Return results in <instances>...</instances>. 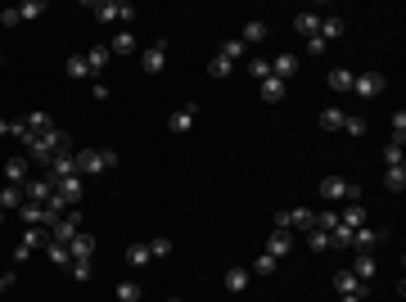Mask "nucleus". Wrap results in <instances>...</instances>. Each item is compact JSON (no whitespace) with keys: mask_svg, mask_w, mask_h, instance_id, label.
<instances>
[{"mask_svg":"<svg viewBox=\"0 0 406 302\" xmlns=\"http://www.w3.org/2000/svg\"><path fill=\"white\" fill-rule=\"evenodd\" d=\"M353 90L361 99H374L379 90H384V73H353Z\"/></svg>","mask_w":406,"mask_h":302,"instance_id":"nucleus-11","label":"nucleus"},{"mask_svg":"<svg viewBox=\"0 0 406 302\" xmlns=\"http://www.w3.org/2000/svg\"><path fill=\"white\" fill-rule=\"evenodd\" d=\"M267 253L271 257H289V253H294V230H271V239H267Z\"/></svg>","mask_w":406,"mask_h":302,"instance_id":"nucleus-18","label":"nucleus"},{"mask_svg":"<svg viewBox=\"0 0 406 302\" xmlns=\"http://www.w3.org/2000/svg\"><path fill=\"white\" fill-rule=\"evenodd\" d=\"M239 41H244V45H262V41H267V23H244V32H239Z\"/></svg>","mask_w":406,"mask_h":302,"instance_id":"nucleus-30","label":"nucleus"},{"mask_svg":"<svg viewBox=\"0 0 406 302\" xmlns=\"http://www.w3.org/2000/svg\"><path fill=\"white\" fill-rule=\"evenodd\" d=\"M64 149H73V140H68V131H59V127H54L50 136H36V140L27 144V162L45 167V162H50L54 153H64Z\"/></svg>","mask_w":406,"mask_h":302,"instance_id":"nucleus-1","label":"nucleus"},{"mask_svg":"<svg viewBox=\"0 0 406 302\" xmlns=\"http://www.w3.org/2000/svg\"><path fill=\"white\" fill-rule=\"evenodd\" d=\"M339 302H366V298H353V293H348V298H339Z\"/></svg>","mask_w":406,"mask_h":302,"instance_id":"nucleus-52","label":"nucleus"},{"mask_svg":"<svg viewBox=\"0 0 406 302\" xmlns=\"http://www.w3.org/2000/svg\"><path fill=\"white\" fill-rule=\"evenodd\" d=\"M339 226H343V230H361V226H366V207H361V203H348V207L339 212Z\"/></svg>","mask_w":406,"mask_h":302,"instance_id":"nucleus-24","label":"nucleus"},{"mask_svg":"<svg viewBox=\"0 0 406 302\" xmlns=\"http://www.w3.org/2000/svg\"><path fill=\"white\" fill-rule=\"evenodd\" d=\"M276 226L280 230H316V212L311 207H285V212H276Z\"/></svg>","mask_w":406,"mask_h":302,"instance_id":"nucleus-7","label":"nucleus"},{"mask_svg":"<svg viewBox=\"0 0 406 302\" xmlns=\"http://www.w3.org/2000/svg\"><path fill=\"white\" fill-rule=\"evenodd\" d=\"M0 226H5V207H0Z\"/></svg>","mask_w":406,"mask_h":302,"instance_id":"nucleus-53","label":"nucleus"},{"mask_svg":"<svg viewBox=\"0 0 406 302\" xmlns=\"http://www.w3.org/2000/svg\"><path fill=\"white\" fill-rule=\"evenodd\" d=\"M348 270H353L357 280H366V284H370V280H374V270H379V262H374L370 253H357V262H353Z\"/></svg>","mask_w":406,"mask_h":302,"instance_id":"nucleus-25","label":"nucleus"},{"mask_svg":"<svg viewBox=\"0 0 406 302\" xmlns=\"http://www.w3.org/2000/svg\"><path fill=\"white\" fill-rule=\"evenodd\" d=\"M0 27H19V10H14V5H10V10H0Z\"/></svg>","mask_w":406,"mask_h":302,"instance_id":"nucleus-49","label":"nucleus"},{"mask_svg":"<svg viewBox=\"0 0 406 302\" xmlns=\"http://www.w3.org/2000/svg\"><path fill=\"white\" fill-rule=\"evenodd\" d=\"M45 257H50L54 266H73V253H68L64 244H54V239H50V244H45Z\"/></svg>","mask_w":406,"mask_h":302,"instance_id":"nucleus-36","label":"nucleus"},{"mask_svg":"<svg viewBox=\"0 0 406 302\" xmlns=\"http://www.w3.org/2000/svg\"><path fill=\"white\" fill-rule=\"evenodd\" d=\"M379 239H388V230H366V226H361V230H353V249H357V253H370Z\"/></svg>","mask_w":406,"mask_h":302,"instance_id":"nucleus-22","label":"nucleus"},{"mask_svg":"<svg viewBox=\"0 0 406 302\" xmlns=\"http://www.w3.org/2000/svg\"><path fill=\"white\" fill-rule=\"evenodd\" d=\"M23 199L27 203H36V207H45L54 199V185L45 181V176H27V185H23Z\"/></svg>","mask_w":406,"mask_h":302,"instance_id":"nucleus-9","label":"nucleus"},{"mask_svg":"<svg viewBox=\"0 0 406 302\" xmlns=\"http://www.w3.org/2000/svg\"><path fill=\"white\" fill-rule=\"evenodd\" d=\"M285 90H289V81H280L276 73H271V77H262V81H257V95L267 99V104H280V99H285Z\"/></svg>","mask_w":406,"mask_h":302,"instance_id":"nucleus-17","label":"nucleus"},{"mask_svg":"<svg viewBox=\"0 0 406 302\" xmlns=\"http://www.w3.org/2000/svg\"><path fill=\"white\" fill-rule=\"evenodd\" d=\"M14 10H19V23H32V18L45 14V0H23V5H14Z\"/></svg>","mask_w":406,"mask_h":302,"instance_id":"nucleus-32","label":"nucleus"},{"mask_svg":"<svg viewBox=\"0 0 406 302\" xmlns=\"http://www.w3.org/2000/svg\"><path fill=\"white\" fill-rule=\"evenodd\" d=\"M194 118H199V104H185V108H176V113L167 118V131H171V136H185V131L194 127Z\"/></svg>","mask_w":406,"mask_h":302,"instance_id":"nucleus-16","label":"nucleus"},{"mask_svg":"<svg viewBox=\"0 0 406 302\" xmlns=\"http://www.w3.org/2000/svg\"><path fill=\"white\" fill-rule=\"evenodd\" d=\"M68 253H73V262H91V257H95V235H91V230H82V235L68 244Z\"/></svg>","mask_w":406,"mask_h":302,"instance_id":"nucleus-20","label":"nucleus"},{"mask_svg":"<svg viewBox=\"0 0 406 302\" xmlns=\"http://www.w3.org/2000/svg\"><path fill=\"white\" fill-rule=\"evenodd\" d=\"M343 32H348V23H343L339 14H325V18H321V32H316V36H321V41L330 45V41H339Z\"/></svg>","mask_w":406,"mask_h":302,"instance_id":"nucleus-21","label":"nucleus"},{"mask_svg":"<svg viewBox=\"0 0 406 302\" xmlns=\"http://www.w3.org/2000/svg\"><path fill=\"white\" fill-rule=\"evenodd\" d=\"M343 131H348V136H366V122L357 118V113H348V118H343Z\"/></svg>","mask_w":406,"mask_h":302,"instance_id":"nucleus-47","label":"nucleus"},{"mask_svg":"<svg viewBox=\"0 0 406 302\" xmlns=\"http://www.w3.org/2000/svg\"><path fill=\"white\" fill-rule=\"evenodd\" d=\"M167 253H171V239H167V235L150 239V257H167Z\"/></svg>","mask_w":406,"mask_h":302,"instance_id":"nucleus-45","label":"nucleus"},{"mask_svg":"<svg viewBox=\"0 0 406 302\" xmlns=\"http://www.w3.org/2000/svg\"><path fill=\"white\" fill-rule=\"evenodd\" d=\"M384 190L388 194H402L406 190V167H384Z\"/></svg>","mask_w":406,"mask_h":302,"instance_id":"nucleus-29","label":"nucleus"},{"mask_svg":"<svg viewBox=\"0 0 406 302\" xmlns=\"http://www.w3.org/2000/svg\"><path fill=\"white\" fill-rule=\"evenodd\" d=\"M171 302H181V298H171Z\"/></svg>","mask_w":406,"mask_h":302,"instance_id":"nucleus-54","label":"nucleus"},{"mask_svg":"<svg viewBox=\"0 0 406 302\" xmlns=\"http://www.w3.org/2000/svg\"><path fill=\"white\" fill-rule=\"evenodd\" d=\"M343 118H348L343 108H325V113H321V127L325 131H343Z\"/></svg>","mask_w":406,"mask_h":302,"instance_id":"nucleus-39","label":"nucleus"},{"mask_svg":"<svg viewBox=\"0 0 406 302\" xmlns=\"http://www.w3.org/2000/svg\"><path fill=\"white\" fill-rule=\"evenodd\" d=\"M140 64H145V73H163V64H167V36H158V41L150 45V50H145V59H140Z\"/></svg>","mask_w":406,"mask_h":302,"instance_id":"nucleus-15","label":"nucleus"},{"mask_svg":"<svg viewBox=\"0 0 406 302\" xmlns=\"http://www.w3.org/2000/svg\"><path fill=\"white\" fill-rule=\"evenodd\" d=\"M10 284H14V270H5V275H0V298L10 293Z\"/></svg>","mask_w":406,"mask_h":302,"instance_id":"nucleus-50","label":"nucleus"},{"mask_svg":"<svg viewBox=\"0 0 406 302\" xmlns=\"http://www.w3.org/2000/svg\"><path fill=\"white\" fill-rule=\"evenodd\" d=\"M0 162H5V158H0Z\"/></svg>","mask_w":406,"mask_h":302,"instance_id":"nucleus-55","label":"nucleus"},{"mask_svg":"<svg viewBox=\"0 0 406 302\" xmlns=\"http://www.w3.org/2000/svg\"><path fill=\"white\" fill-rule=\"evenodd\" d=\"M68 77H73V81H82V77H91V68H86V59L82 54H73V59H68V68H64Z\"/></svg>","mask_w":406,"mask_h":302,"instance_id":"nucleus-40","label":"nucleus"},{"mask_svg":"<svg viewBox=\"0 0 406 302\" xmlns=\"http://www.w3.org/2000/svg\"><path fill=\"white\" fill-rule=\"evenodd\" d=\"M64 176H77V162H73V149H64V153H54L50 162H45V181H64Z\"/></svg>","mask_w":406,"mask_h":302,"instance_id":"nucleus-8","label":"nucleus"},{"mask_svg":"<svg viewBox=\"0 0 406 302\" xmlns=\"http://www.w3.org/2000/svg\"><path fill=\"white\" fill-rule=\"evenodd\" d=\"M307 244H311V253H325V249H330V230H311Z\"/></svg>","mask_w":406,"mask_h":302,"instance_id":"nucleus-44","label":"nucleus"},{"mask_svg":"<svg viewBox=\"0 0 406 302\" xmlns=\"http://www.w3.org/2000/svg\"><path fill=\"white\" fill-rule=\"evenodd\" d=\"M113 298H118V302H140V298H145V289H140L136 280H122L118 289H113Z\"/></svg>","mask_w":406,"mask_h":302,"instance_id":"nucleus-34","label":"nucleus"},{"mask_svg":"<svg viewBox=\"0 0 406 302\" xmlns=\"http://www.w3.org/2000/svg\"><path fill=\"white\" fill-rule=\"evenodd\" d=\"M73 162H77V176H95V172H113L118 167V153L113 149H77L73 153Z\"/></svg>","mask_w":406,"mask_h":302,"instance_id":"nucleus-2","label":"nucleus"},{"mask_svg":"<svg viewBox=\"0 0 406 302\" xmlns=\"http://www.w3.org/2000/svg\"><path fill=\"white\" fill-rule=\"evenodd\" d=\"M150 244H127V266H150Z\"/></svg>","mask_w":406,"mask_h":302,"instance_id":"nucleus-35","label":"nucleus"},{"mask_svg":"<svg viewBox=\"0 0 406 302\" xmlns=\"http://www.w3.org/2000/svg\"><path fill=\"white\" fill-rule=\"evenodd\" d=\"M230 73H235V64H230V59H222V54L208 64V77H230Z\"/></svg>","mask_w":406,"mask_h":302,"instance_id":"nucleus-42","label":"nucleus"},{"mask_svg":"<svg viewBox=\"0 0 406 302\" xmlns=\"http://www.w3.org/2000/svg\"><path fill=\"white\" fill-rule=\"evenodd\" d=\"M0 167H5V181H10V185H27V176H32V162H27V153H23V158H5Z\"/></svg>","mask_w":406,"mask_h":302,"instance_id":"nucleus-14","label":"nucleus"},{"mask_svg":"<svg viewBox=\"0 0 406 302\" xmlns=\"http://www.w3.org/2000/svg\"><path fill=\"white\" fill-rule=\"evenodd\" d=\"M19 122L27 127V136H32V140H36V136H50V131H54V118H50V113H41V108H36V113H27V118H19Z\"/></svg>","mask_w":406,"mask_h":302,"instance_id":"nucleus-19","label":"nucleus"},{"mask_svg":"<svg viewBox=\"0 0 406 302\" xmlns=\"http://www.w3.org/2000/svg\"><path fill=\"white\" fill-rule=\"evenodd\" d=\"M325 86H330V90H353V73H348V68H330Z\"/></svg>","mask_w":406,"mask_h":302,"instance_id":"nucleus-33","label":"nucleus"},{"mask_svg":"<svg viewBox=\"0 0 406 302\" xmlns=\"http://www.w3.org/2000/svg\"><path fill=\"white\" fill-rule=\"evenodd\" d=\"M131 50H136V32H118L108 45V54H131Z\"/></svg>","mask_w":406,"mask_h":302,"instance_id":"nucleus-37","label":"nucleus"},{"mask_svg":"<svg viewBox=\"0 0 406 302\" xmlns=\"http://www.w3.org/2000/svg\"><path fill=\"white\" fill-rule=\"evenodd\" d=\"M321 18H325L321 10H302V14H294V32H298L302 41H311V36L321 32Z\"/></svg>","mask_w":406,"mask_h":302,"instance_id":"nucleus-12","label":"nucleus"},{"mask_svg":"<svg viewBox=\"0 0 406 302\" xmlns=\"http://www.w3.org/2000/svg\"><path fill=\"white\" fill-rule=\"evenodd\" d=\"M82 59H86V68H91V77L99 81V73H104V64H108V45H91Z\"/></svg>","mask_w":406,"mask_h":302,"instance_id":"nucleus-23","label":"nucleus"},{"mask_svg":"<svg viewBox=\"0 0 406 302\" xmlns=\"http://www.w3.org/2000/svg\"><path fill=\"white\" fill-rule=\"evenodd\" d=\"M54 194L64 199L68 207H77V199L86 194V181H82V176H64V181H54Z\"/></svg>","mask_w":406,"mask_h":302,"instance_id":"nucleus-13","label":"nucleus"},{"mask_svg":"<svg viewBox=\"0 0 406 302\" xmlns=\"http://www.w3.org/2000/svg\"><path fill=\"white\" fill-rule=\"evenodd\" d=\"M321 194L325 199H343V203H361V185L343 181V176H321Z\"/></svg>","mask_w":406,"mask_h":302,"instance_id":"nucleus-5","label":"nucleus"},{"mask_svg":"<svg viewBox=\"0 0 406 302\" xmlns=\"http://www.w3.org/2000/svg\"><path fill=\"white\" fill-rule=\"evenodd\" d=\"M402 140H406V113L397 108L393 113V144H402Z\"/></svg>","mask_w":406,"mask_h":302,"instance_id":"nucleus-46","label":"nucleus"},{"mask_svg":"<svg viewBox=\"0 0 406 302\" xmlns=\"http://www.w3.org/2000/svg\"><path fill=\"white\" fill-rule=\"evenodd\" d=\"M45 244H50V230H41V226H27V230H23V239L14 244V262H27L36 249H45Z\"/></svg>","mask_w":406,"mask_h":302,"instance_id":"nucleus-6","label":"nucleus"},{"mask_svg":"<svg viewBox=\"0 0 406 302\" xmlns=\"http://www.w3.org/2000/svg\"><path fill=\"white\" fill-rule=\"evenodd\" d=\"M23 203H27V199H23V185H5V190H0V207H5V212H19Z\"/></svg>","mask_w":406,"mask_h":302,"instance_id":"nucleus-28","label":"nucleus"},{"mask_svg":"<svg viewBox=\"0 0 406 302\" xmlns=\"http://www.w3.org/2000/svg\"><path fill=\"white\" fill-rule=\"evenodd\" d=\"M68 270H73V280H77V284H86V280H91V262H73Z\"/></svg>","mask_w":406,"mask_h":302,"instance_id":"nucleus-48","label":"nucleus"},{"mask_svg":"<svg viewBox=\"0 0 406 302\" xmlns=\"http://www.w3.org/2000/svg\"><path fill=\"white\" fill-rule=\"evenodd\" d=\"M276 266H280V262L271 257V253H262V257L253 262V275H276Z\"/></svg>","mask_w":406,"mask_h":302,"instance_id":"nucleus-41","label":"nucleus"},{"mask_svg":"<svg viewBox=\"0 0 406 302\" xmlns=\"http://www.w3.org/2000/svg\"><path fill=\"white\" fill-rule=\"evenodd\" d=\"M271 73H276L280 81H289V77L298 73V59H294V54H276V59H271Z\"/></svg>","mask_w":406,"mask_h":302,"instance_id":"nucleus-27","label":"nucleus"},{"mask_svg":"<svg viewBox=\"0 0 406 302\" xmlns=\"http://www.w3.org/2000/svg\"><path fill=\"white\" fill-rule=\"evenodd\" d=\"M0 136H10V122H5V118H0Z\"/></svg>","mask_w":406,"mask_h":302,"instance_id":"nucleus-51","label":"nucleus"},{"mask_svg":"<svg viewBox=\"0 0 406 302\" xmlns=\"http://www.w3.org/2000/svg\"><path fill=\"white\" fill-rule=\"evenodd\" d=\"M248 275H253L248 266H230V270H226V293H244L248 289Z\"/></svg>","mask_w":406,"mask_h":302,"instance_id":"nucleus-26","label":"nucleus"},{"mask_svg":"<svg viewBox=\"0 0 406 302\" xmlns=\"http://www.w3.org/2000/svg\"><path fill=\"white\" fill-rule=\"evenodd\" d=\"M334 293H339V298H348V293H353V298H366V293H370V284L357 280L353 270H334Z\"/></svg>","mask_w":406,"mask_h":302,"instance_id":"nucleus-10","label":"nucleus"},{"mask_svg":"<svg viewBox=\"0 0 406 302\" xmlns=\"http://www.w3.org/2000/svg\"><path fill=\"white\" fill-rule=\"evenodd\" d=\"M402 162H406L402 144H393V140H388V149H384V167H402Z\"/></svg>","mask_w":406,"mask_h":302,"instance_id":"nucleus-43","label":"nucleus"},{"mask_svg":"<svg viewBox=\"0 0 406 302\" xmlns=\"http://www.w3.org/2000/svg\"><path fill=\"white\" fill-rule=\"evenodd\" d=\"M86 10L95 14V23H131V18H140V10L127 5V0H86Z\"/></svg>","mask_w":406,"mask_h":302,"instance_id":"nucleus-3","label":"nucleus"},{"mask_svg":"<svg viewBox=\"0 0 406 302\" xmlns=\"http://www.w3.org/2000/svg\"><path fill=\"white\" fill-rule=\"evenodd\" d=\"M217 54H222V59H230V64H239V59L248 54V45L239 41V36H230V41H222V50H217Z\"/></svg>","mask_w":406,"mask_h":302,"instance_id":"nucleus-31","label":"nucleus"},{"mask_svg":"<svg viewBox=\"0 0 406 302\" xmlns=\"http://www.w3.org/2000/svg\"><path fill=\"white\" fill-rule=\"evenodd\" d=\"M248 77H253V81H262V77H271V59H262V54H253V59H248Z\"/></svg>","mask_w":406,"mask_h":302,"instance_id":"nucleus-38","label":"nucleus"},{"mask_svg":"<svg viewBox=\"0 0 406 302\" xmlns=\"http://www.w3.org/2000/svg\"><path fill=\"white\" fill-rule=\"evenodd\" d=\"M77 235H82V207H68V212H64V216H59V221L50 226V239L68 249V244H73Z\"/></svg>","mask_w":406,"mask_h":302,"instance_id":"nucleus-4","label":"nucleus"}]
</instances>
